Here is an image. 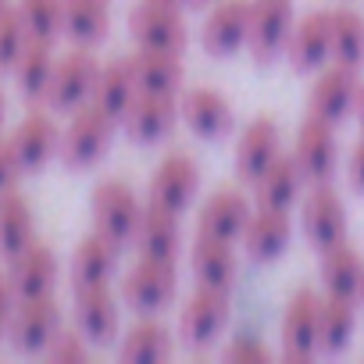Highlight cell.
Instances as JSON below:
<instances>
[{
    "mask_svg": "<svg viewBox=\"0 0 364 364\" xmlns=\"http://www.w3.org/2000/svg\"><path fill=\"white\" fill-rule=\"evenodd\" d=\"M114 125L118 122L111 114H104L93 100H86L82 107H75L72 118H68V125L61 129V150H58V157L65 161V168L82 171V168L97 164L107 154V146H111Z\"/></svg>",
    "mask_w": 364,
    "mask_h": 364,
    "instance_id": "6da1fadb",
    "label": "cell"
},
{
    "mask_svg": "<svg viewBox=\"0 0 364 364\" xmlns=\"http://www.w3.org/2000/svg\"><path fill=\"white\" fill-rule=\"evenodd\" d=\"M143 208L146 204H139L136 190L125 178H104V182H97L93 200H90L93 229L111 236L118 247H129L132 236H136V225L143 218Z\"/></svg>",
    "mask_w": 364,
    "mask_h": 364,
    "instance_id": "7a4b0ae2",
    "label": "cell"
},
{
    "mask_svg": "<svg viewBox=\"0 0 364 364\" xmlns=\"http://www.w3.org/2000/svg\"><path fill=\"white\" fill-rule=\"evenodd\" d=\"M232 318V296L229 289H218V286H197L186 300V307L178 311V336L186 346L193 350H204L211 346L225 325Z\"/></svg>",
    "mask_w": 364,
    "mask_h": 364,
    "instance_id": "3957f363",
    "label": "cell"
},
{
    "mask_svg": "<svg viewBox=\"0 0 364 364\" xmlns=\"http://www.w3.org/2000/svg\"><path fill=\"white\" fill-rule=\"evenodd\" d=\"M175 289H178L175 261H161V257H139L122 279V300L136 314L164 311L175 300Z\"/></svg>",
    "mask_w": 364,
    "mask_h": 364,
    "instance_id": "277c9868",
    "label": "cell"
},
{
    "mask_svg": "<svg viewBox=\"0 0 364 364\" xmlns=\"http://www.w3.org/2000/svg\"><path fill=\"white\" fill-rule=\"evenodd\" d=\"M129 33L139 47H157V50H186L190 43L182 8L168 4V0H136L129 8Z\"/></svg>",
    "mask_w": 364,
    "mask_h": 364,
    "instance_id": "5b68a950",
    "label": "cell"
},
{
    "mask_svg": "<svg viewBox=\"0 0 364 364\" xmlns=\"http://www.w3.org/2000/svg\"><path fill=\"white\" fill-rule=\"evenodd\" d=\"M100 75V61L90 47H75L68 50L65 58H58L54 65V79L47 86V97L43 104L50 111H65L72 114L75 107H82L90 97H93V82Z\"/></svg>",
    "mask_w": 364,
    "mask_h": 364,
    "instance_id": "8992f818",
    "label": "cell"
},
{
    "mask_svg": "<svg viewBox=\"0 0 364 364\" xmlns=\"http://www.w3.org/2000/svg\"><path fill=\"white\" fill-rule=\"evenodd\" d=\"M61 332V307L54 293L43 296H18L11 321H8V343L22 353H43L50 339Z\"/></svg>",
    "mask_w": 364,
    "mask_h": 364,
    "instance_id": "52a82bcc",
    "label": "cell"
},
{
    "mask_svg": "<svg viewBox=\"0 0 364 364\" xmlns=\"http://www.w3.org/2000/svg\"><path fill=\"white\" fill-rule=\"evenodd\" d=\"M296 22L293 0H250V40L247 50L257 65H272L286 54L289 33Z\"/></svg>",
    "mask_w": 364,
    "mask_h": 364,
    "instance_id": "ba28073f",
    "label": "cell"
},
{
    "mask_svg": "<svg viewBox=\"0 0 364 364\" xmlns=\"http://www.w3.org/2000/svg\"><path fill=\"white\" fill-rule=\"evenodd\" d=\"M197 190H200V168H197L193 154H186V150H168L157 161V168L150 175V186H146L150 200L175 211V215H182L193 204Z\"/></svg>",
    "mask_w": 364,
    "mask_h": 364,
    "instance_id": "9c48e42d",
    "label": "cell"
},
{
    "mask_svg": "<svg viewBox=\"0 0 364 364\" xmlns=\"http://www.w3.org/2000/svg\"><path fill=\"white\" fill-rule=\"evenodd\" d=\"M360 86L364 82H360V75H357L353 65L332 61V65L318 68V79H314V86L307 93V111L318 114V118H325V122H332V125H339L346 114L357 111Z\"/></svg>",
    "mask_w": 364,
    "mask_h": 364,
    "instance_id": "30bf717a",
    "label": "cell"
},
{
    "mask_svg": "<svg viewBox=\"0 0 364 364\" xmlns=\"http://www.w3.org/2000/svg\"><path fill=\"white\" fill-rule=\"evenodd\" d=\"M182 118L178 111V93H150V90H139L129 104V111L122 114V129L132 143H157L164 139L175 122Z\"/></svg>",
    "mask_w": 364,
    "mask_h": 364,
    "instance_id": "8fae6325",
    "label": "cell"
},
{
    "mask_svg": "<svg viewBox=\"0 0 364 364\" xmlns=\"http://www.w3.org/2000/svg\"><path fill=\"white\" fill-rule=\"evenodd\" d=\"M293 154L307 175V182H328L339 168V143H336V125L318 118V114H304L300 129H296V143Z\"/></svg>",
    "mask_w": 364,
    "mask_h": 364,
    "instance_id": "7c38bea8",
    "label": "cell"
},
{
    "mask_svg": "<svg viewBox=\"0 0 364 364\" xmlns=\"http://www.w3.org/2000/svg\"><path fill=\"white\" fill-rule=\"evenodd\" d=\"M318 311L321 296L311 286H300L282 311V357L286 360H314L318 353Z\"/></svg>",
    "mask_w": 364,
    "mask_h": 364,
    "instance_id": "4fadbf2b",
    "label": "cell"
},
{
    "mask_svg": "<svg viewBox=\"0 0 364 364\" xmlns=\"http://www.w3.org/2000/svg\"><path fill=\"white\" fill-rule=\"evenodd\" d=\"M300 222L318 250L336 240H346V204L332 182H311V193L300 204Z\"/></svg>",
    "mask_w": 364,
    "mask_h": 364,
    "instance_id": "5bb4252c",
    "label": "cell"
},
{
    "mask_svg": "<svg viewBox=\"0 0 364 364\" xmlns=\"http://www.w3.org/2000/svg\"><path fill=\"white\" fill-rule=\"evenodd\" d=\"M178 111H182V122H186L197 136H204V139H222L236 125V111H232L229 97L222 90H215V86L182 90L178 93Z\"/></svg>",
    "mask_w": 364,
    "mask_h": 364,
    "instance_id": "9a60e30c",
    "label": "cell"
},
{
    "mask_svg": "<svg viewBox=\"0 0 364 364\" xmlns=\"http://www.w3.org/2000/svg\"><path fill=\"white\" fill-rule=\"evenodd\" d=\"M286 58L296 72H318L332 61V11H307L293 22Z\"/></svg>",
    "mask_w": 364,
    "mask_h": 364,
    "instance_id": "2e32d148",
    "label": "cell"
},
{
    "mask_svg": "<svg viewBox=\"0 0 364 364\" xmlns=\"http://www.w3.org/2000/svg\"><path fill=\"white\" fill-rule=\"evenodd\" d=\"M279 154H282L279 122L272 114H257L236 139V175L247 182V186H254Z\"/></svg>",
    "mask_w": 364,
    "mask_h": 364,
    "instance_id": "e0dca14e",
    "label": "cell"
},
{
    "mask_svg": "<svg viewBox=\"0 0 364 364\" xmlns=\"http://www.w3.org/2000/svg\"><path fill=\"white\" fill-rule=\"evenodd\" d=\"M8 143H11V150H15L22 171H40V168L61 150V129H58L54 114H47V111L36 107V111H29V114L11 129Z\"/></svg>",
    "mask_w": 364,
    "mask_h": 364,
    "instance_id": "ac0fdd59",
    "label": "cell"
},
{
    "mask_svg": "<svg viewBox=\"0 0 364 364\" xmlns=\"http://www.w3.org/2000/svg\"><path fill=\"white\" fill-rule=\"evenodd\" d=\"M204 50L215 58H229L250 40V0H215L204 18Z\"/></svg>",
    "mask_w": 364,
    "mask_h": 364,
    "instance_id": "d6986e66",
    "label": "cell"
},
{
    "mask_svg": "<svg viewBox=\"0 0 364 364\" xmlns=\"http://www.w3.org/2000/svg\"><path fill=\"white\" fill-rule=\"evenodd\" d=\"M293 240V218H289V208H268V204H257L240 243L247 250L250 261H275L282 257V250L289 247Z\"/></svg>",
    "mask_w": 364,
    "mask_h": 364,
    "instance_id": "ffe728a7",
    "label": "cell"
},
{
    "mask_svg": "<svg viewBox=\"0 0 364 364\" xmlns=\"http://www.w3.org/2000/svg\"><path fill=\"white\" fill-rule=\"evenodd\" d=\"M254 215V204L243 190L236 186H218L204 204H200V215H197V232H208V236H222V240H240L247 222Z\"/></svg>",
    "mask_w": 364,
    "mask_h": 364,
    "instance_id": "44dd1931",
    "label": "cell"
},
{
    "mask_svg": "<svg viewBox=\"0 0 364 364\" xmlns=\"http://www.w3.org/2000/svg\"><path fill=\"white\" fill-rule=\"evenodd\" d=\"M8 279L15 296H43L54 293L58 282V257L43 240H33L26 250L8 257Z\"/></svg>",
    "mask_w": 364,
    "mask_h": 364,
    "instance_id": "7402d4cb",
    "label": "cell"
},
{
    "mask_svg": "<svg viewBox=\"0 0 364 364\" xmlns=\"http://www.w3.org/2000/svg\"><path fill=\"white\" fill-rule=\"evenodd\" d=\"M118 296L111 286H82L75 289V325L90 343H111L118 336Z\"/></svg>",
    "mask_w": 364,
    "mask_h": 364,
    "instance_id": "603a6c76",
    "label": "cell"
},
{
    "mask_svg": "<svg viewBox=\"0 0 364 364\" xmlns=\"http://www.w3.org/2000/svg\"><path fill=\"white\" fill-rule=\"evenodd\" d=\"M129 68L139 90L150 93H178L182 79H186V65H182V50H157V47H139L129 54Z\"/></svg>",
    "mask_w": 364,
    "mask_h": 364,
    "instance_id": "cb8c5ba5",
    "label": "cell"
},
{
    "mask_svg": "<svg viewBox=\"0 0 364 364\" xmlns=\"http://www.w3.org/2000/svg\"><path fill=\"white\" fill-rule=\"evenodd\" d=\"M132 247L139 250V257H161V261H175L178 257V247H182V225H178V215L146 200L143 208V218L136 225V236H132Z\"/></svg>",
    "mask_w": 364,
    "mask_h": 364,
    "instance_id": "d4e9b609",
    "label": "cell"
},
{
    "mask_svg": "<svg viewBox=\"0 0 364 364\" xmlns=\"http://www.w3.org/2000/svg\"><path fill=\"white\" fill-rule=\"evenodd\" d=\"M190 261H193V275H197V282H200V286H218V289H232V286H236L240 257H236L232 240L197 232Z\"/></svg>",
    "mask_w": 364,
    "mask_h": 364,
    "instance_id": "484cf974",
    "label": "cell"
},
{
    "mask_svg": "<svg viewBox=\"0 0 364 364\" xmlns=\"http://www.w3.org/2000/svg\"><path fill=\"white\" fill-rule=\"evenodd\" d=\"M118 243L104 232H90L79 240L75 254H72V289H82V286H107L111 275H114V264H118Z\"/></svg>",
    "mask_w": 364,
    "mask_h": 364,
    "instance_id": "4316f807",
    "label": "cell"
},
{
    "mask_svg": "<svg viewBox=\"0 0 364 364\" xmlns=\"http://www.w3.org/2000/svg\"><path fill=\"white\" fill-rule=\"evenodd\" d=\"M321 282L325 293H339L350 300H360L364 293V257L350 240H336L321 247Z\"/></svg>",
    "mask_w": 364,
    "mask_h": 364,
    "instance_id": "83f0119b",
    "label": "cell"
},
{
    "mask_svg": "<svg viewBox=\"0 0 364 364\" xmlns=\"http://www.w3.org/2000/svg\"><path fill=\"white\" fill-rule=\"evenodd\" d=\"M304 182H307V175H304L296 154H293V150H289V154L282 150V154L268 164V171L254 182L257 204H268V208H293V204L300 200V193H304Z\"/></svg>",
    "mask_w": 364,
    "mask_h": 364,
    "instance_id": "f1b7e54d",
    "label": "cell"
},
{
    "mask_svg": "<svg viewBox=\"0 0 364 364\" xmlns=\"http://www.w3.org/2000/svg\"><path fill=\"white\" fill-rule=\"evenodd\" d=\"M36 240V218H33V204L26 200V193H18L15 186L0 193V257H15L18 250H26Z\"/></svg>",
    "mask_w": 364,
    "mask_h": 364,
    "instance_id": "f546056e",
    "label": "cell"
},
{
    "mask_svg": "<svg viewBox=\"0 0 364 364\" xmlns=\"http://www.w3.org/2000/svg\"><path fill=\"white\" fill-rule=\"evenodd\" d=\"M54 65H58L54 43H50V40H29L26 50H22V58H18L15 68H11L18 93H22L26 100H33V104H43L47 86H50V79H54Z\"/></svg>",
    "mask_w": 364,
    "mask_h": 364,
    "instance_id": "4dcf8cb0",
    "label": "cell"
},
{
    "mask_svg": "<svg viewBox=\"0 0 364 364\" xmlns=\"http://www.w3.org/2000/svg\"><path fill=\"white\" fill-rule=\"evenodd\" d=\"M136 93H139V86H136V79H132L129 58H111V61L100 65V75H97V82H93V97H90V100H93L104 114H111L114 122H122V114L129 111V104H132Z\"/></svg>",
    "mask_w": 364,
    "mask_h": 364,
    "instance_id": "1f68e13d",
    "label": "cell"
},
{
    "mask_svg": "<svg viewBox=\"0 0 364 364\" xmlns=\"http://www.w3.org/2000/svg\"><path fill=\"white\" fill-rule=\"evenodd\" d=\"M353 328H357V300L325 293L321 311H318V350L321 353L346 350V343L353 339Z\"/></svg>",
    "mask_w": 364,
    "mask_h": 364,
    "instance_id": "d6a6232c",
    "label": "cell"
},
{
    "mask_svg": "<svg viewBox=\"0 0 364 364\" xmlns=\"http://www.w3.org/2000/svg\"><path fill=\"white\" fill-rule=\"evenodd\" d=\"M111 29L107 0H65V36L75 47H97Z\"/></svg>",
    "mask_w": 364,
    "mask_h": 364,
    "instance_id": "836d02e7",
    "label": "cell"
},
{
    "mask_svg": "<svg viewBox=\"0 0 364 364\" xmlns=\"http://www.w3.org/2000/svg\"><path fill=\"white\" fill-rule=\"evenodd\" d=\"M168 353H171V332L161 321H154V318L136 321L122 336V346H118L122 360H161Z\"/></svg>",
    "mask_w": 364,
    "mask_h": 364,
    "instance_id": "e575fe53",
    "label": "cell"
},
{
    "mask_svg": "<svg viewBox=\"0 0 364 364\" xmlns=\"http://www.w3.org/2000/svg\"><path fill=\"white\" fill-rule=\"evenodd\" d=\"M332 61L353 68L364 61V15L357 8H332Z\"/></svg>",
    "mask_w": 364,
    "mask_h": 364,
    "instance_id": "d590c367",
    "label": "cell"
},
{
    "mask_svg": "<svg viewBox=\"0 0 364 364\" xmlns=\"http://www.w3.org/2000/svg\"><path fill=\"white\" fill-rule=\"evenodd\" d=\"M18 15L33 40H58L65 33V0H18Z\"/></svg>",
    "mask_w": 364,
    "mask_h": 364,
    "instance_id": "8d00e7d4",
    "label": "cell"
},
{
    "mask_svg": "<svg viewBox=\"0 0 364 364\" xmlns=\"http://www.w3.org/2000/svg\"><path fill=\"white\" fill-rule=\"evenodd\" d=\"M29 29L18 15V4H8L4 11H0V72H11L15 61L22 58L26 43H29Z\"/></svg>",
    "mask_w": 364,
    "mask_h": 364,
    "instance_id": "74e56055",
    "label": "cell"
},
{
    "mask_svg": "<svg viewBox=\"0 0 364 364\" xmlns=\"http://www.w3.org/2000/svg\"><path fill=\"white\" fill-rule=\"evenodd\" d=\"M86 343H90V339H86L79 328H75V332H72V328H61L43 353H47L50 360H86V357H90V346H86Z\"/></svg>",
    "mask_w": 364,
    "mask_h": 364,
    "instance_id": "f35d334b",
    "label": "cell"
},
{
    "mask_svg": "<svg viewBox=\"0 0 364 364\" xmlns=\"http://www.w3.org/2000/svg\"><path fill=\"white\" fill-rule=\"evenodd\" d=\"M225 360H272V350L257 336H236L225 346Z\"/></svg>",
    "mask_w": 364,
    "mask_h": 364,
    "instance_id": "ab89813d",
    "label": "cell"
},
{
    "mask_svg": "<svg viewBox=\"0 0 364 364\" xmlns=\"http://www.w3.org/2000/svg\"><path fill=\"white\" fill-rule=\"evenodd\" d=\"M18 175H22V164H18V157H15L8 136H0V193L11 190L15 182H18Z\"/></svg>",
    "mask_w": 364,
    "mask_h": 364,
    "instance_id": "60d3db41",
    "label": "cell"
},
{
    "mask_svg": "<svg viewBox=\"0 0 364 364\" xmlns=\"http://www.w3.org/2000/svg\"><path fill=\"white\" fill-rule=\"evenodd\" d=\"M15 289H11V279H8V268H0V339H8V321H11V311H15Z\"/></svg>",
    "mask_w": 364,
    "mask_h": 364,
    "instance_id": "b9f144b4",
    "label": "cell"
},
{
    "mask_svg": "<svg viewBox=\"0 0 364 364\" xmlns=\"http://www.w3.org/2000/svg\"><path fill=\"white\" fill-rule=\"evenodd\" d=\"M346 178H350V186L357 193H364V136L353 143L350 150V161H346Z\"/></svg>",
    "mask_w": 364,
    "mask_h": 364,
    "instance_id": "7bdbcfd3",
    "label": "cell"
},
{
    "mask_svg": "<svg viewBox=\"0 0 364 364\" xmlns=\"http://www.w3.org/2000/svg\"><path fill=\"white\" fill-rule=\"evenodd\" d=\"M357 118H360V129H364V86H360V97H357Z\"/></svg>",
    "mask_w": 364,
    "mask_h": 364,
    "instance_id": "ee69618b",
    "label": "cell"
},
{
    "mask_svg": "<svg viewBox=\"0 0 364 364\" xmlns=\"http://www.w3.org/2000/svg\"><path fill=\"white\" fill-rule=\"evenodd\" d=\"M4 114H8V93L0 90V125H4Z\"/></svg>",
    "mask_w": 364,
    "mask_h": 364,
    "instance_id": "f6af8a7d",
    "label": "cell"
},
{
    "mask_svg": "<svg viewBox=\"0 0 364 364\" xmlns=\"http://www.w3.org/2000/svg\"><path fill=\"white\" fill-rule=\"evenodd\" d=\"M168 4H178L182 8V4H190V0H168Z\"/></svg>",
    "mask_w": 364,
    "mask_h": 364,
    "instance_id": "bcb514c9",
    "label": "cell"
},
{
    "mask_svg": "<svg viewBox=\"0 0 364 364\" xmlns=\"http://www.w3.org/2000/svg\"><path fill=\"white\" fill-rule=\"evenodd\" d=\"M190 4H211V0H190Z\"/></svg>",
    "mask_w": 364,
    "mask_h": 364,
    "instance_id": "7dc6e473",
    "label": "cell"
},
{
    "mask_svg": "<svg viewBox=\"0 0 364 364\" xmlns=\"http://www.w3.org/2000/svg\"><path fill=\"white\" fill-rule=\"evenodd\" d=\"M4 8H8V0H0V11H4Z\"/></svg>",
    "mask_w": 364,
    "mask_h": 364,
    "instance_id": "c3c4849f",
    "label": "cell"
},
{
    "mask_svg": "<svg viewBox=\"0 0 364 364\" xmlns=\"http://www.w3.org/2000/svg\"><path fill=\"white\" fill-rule=\"evenodd\" d=\"M360 300H364V293H360Z\"/></svg>",
    "mask_w": 364,
    "mask_h": 364,
    "instance_id": "681fc988",
    "label": "cell"
}]
</instances>
